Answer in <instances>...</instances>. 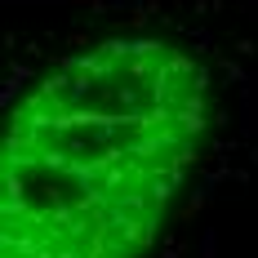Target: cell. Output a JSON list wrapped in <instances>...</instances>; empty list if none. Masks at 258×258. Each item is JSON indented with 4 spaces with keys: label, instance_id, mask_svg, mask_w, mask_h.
<instances>
[{
    "label": "cell",
    "instance_id": "obj_1",
    "mask_svg": "<svg viewBox=\"0 0 258 258\" xmlns=\"http://www.w3.org/2000/svg\"><path fill=\"white\" fill-rule=\"evenodd\" d=\"M209 125L205 67L156 36L62 58L0 147V258H143Z\"/></svg>",
    "mask_w": 258,
    "mask_h": 258
}]
</instances>
